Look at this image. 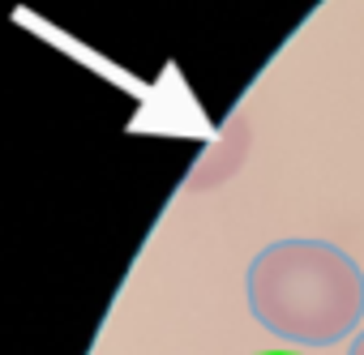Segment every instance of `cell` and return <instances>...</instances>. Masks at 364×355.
<instances>
[{
	"instance_id": "cell-2",
	"label": "cell",
	"mask_w": 364,
	"mask_h": 355,
	"mask_svg": "<svg viewBox=\"0 0 364 355\" xmlns=\"http://www.w3.org/2000/svg\"><path fill=\"white\" fill-rule=\"evenodd\" d=\"M347 355H364V329L351 338V346H347Z\"/></svg>"
},
{
	"instance_id": "cell-1",
	"label": "cell",
	"mask_w": 364,
	"mask_h": 355,
	"mask_svg": "<svg viewBox=\"0 0 364 355\" xmlns=\"http://www.w3.org/2000/svg\"><path fill=\"white\" fill-rule=\"evenodd\" d=\"M257 325L291 346H334L360 329L364 270L330 240H274L245 270Z\"/></svg>"
},
{
	"instance_id": "cell-3",
	"label": "cell",
	"mask_w": 364,
	"mask_h": 355,
	"mask_svg": "<svg viewBox=\"0 0 364 355\" xmlns=\"http://www.w3.org/2000/svg\"><path fill=\"white\" fill-rule=\"evenodd\" d=\"M262 355H296V351H262Z\"/></svg>"
}]
</instances>
